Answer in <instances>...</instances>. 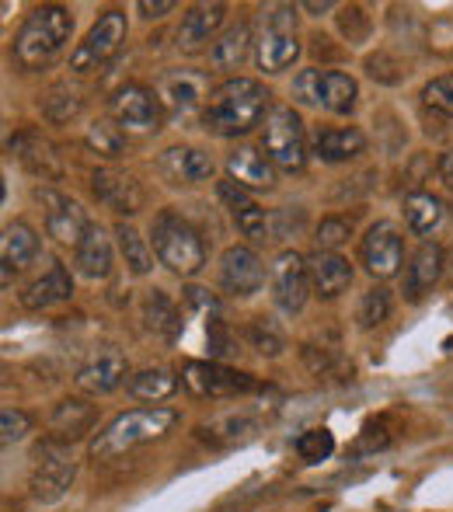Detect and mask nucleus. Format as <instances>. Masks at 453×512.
<instances>
[{"instance_id":"obj_13","label":"nucleus","mask_w":453,"mask_h":512,"mask_svg":"<svg viewBox=\"0 0 453 512\" xmlns=\"http://www.w3.org/2000/svg\"><path fill=\"white\" fill-rule=\"evenodd\" d=\"M109 112L122 129H136V133H157L164 122V105L143 84H122L109 98Z\"/></svg>"},{"instance_id":"obj_48","label":"nucleus","mask_w":453,"mask_h":512,"mask_svg":"<svg viewBox=\"0 0 453 512\" xmlns=\"http://www.w3.org/2000/svg\"><path fill=\"white\" fill-rule=\"evenodd\" d=\"M32 432V418L25 415L21 408H11L7 405L4 411H0V439H4L7 446L11 443H21V439Z\"/></svg>"},{"instance_id":"obj_49","label":"nucleus","mask_w":453,"mask_h":512,"mask_svg":"<svg viewBox=\"0 0 453 512\" xmlns=\"http://www.w3.org/2000/svg\"><path fill=\"white\" fill-rule=\"evenodd\" d=\"M293 206H283V209H272V237H290V230L297 234L300 227H304V209H297V213L290 216Z\"/></svg>"},{"instance_id":"obj_36","label":"nucleus","mask_w":453,"mask_h":512,"mask_svg":"<svg viewBox=\"0 0 453 512\" xmlns=\"http://www.w3.org/2000/svg\"><path fill=\"white\" fill-rule=\"evenodd\" d=\"M49 425H53V432L60 439H74V436H81V432H88L91 425H95V408H91L88 401H81V398H67V401H60V405L53 408Z\"/></svg>"},{"instance_id":"obj_26","label":"nucleus","mask_w":453,"mask_h":512,"mask_svg":"<svg viewBox=\"0 0 453 512\" xmlns=\"http://www.w3.org/2000/svg\"><path fill=\"white\" fill-rule=\"evenodd\" d=\"M112 262H115L112 237L105 234L102 223H91V227L84 230L81 244L74 248V269L81 272L84 279L98 283V279H109L112 276Z\"/></svg>"},{"instance_id":"obj_37","label":"nucleus","mask_w":453,"mask_h":512,"mask_svg":"<svg viewBox=\"0 0 453 512\" xmlns=\"http://www.w3.org/2000/svg\"><path fill=\"white\" fill-rule=\"evenodd\" d=\"M39 108H42V115H46L49 122H70V119H77V115H81L84 98H81V91H77V88H70V81H56V84H49V88L42 91Z\"/></svg>"},{"instance_id":"obj_25","label":"nucleus","mask_w":453,"mask_h":512,"mask_svg":"<svg viewBox=\"0 0 453 512\" xmlns=\"http://www.w3.org/2000/svg\"><path fill=\"white\" fill-rule=\"evenodd\" d=\"M443 272H447V251L440 244H422L405 269V290H401L405 300L419 304L426 293H433V286L443 279Z\"/></svg>"},{"instance_id":"obj_16","label":"nucleus","mask_w":453,"mask_h":512,"mask_svg":"<svg viewBox=\"0 0 453 512\" xmlns=\"http://www.w3.org/2000/svg\"><path fill=\"white\" fill-rule=\"evenodd\" d=\"M265 286V269H262V258L255 255L251 248L244 244H234L220 255V290L230 293L237 300H248L255 293H262Z\"/></svg>"},{"instance_id":"obj_12","label":"nucleus","mask_w":453,"mask_h":512,"mask_svg":"<svg viewBox=\"0 0 453 512\" xmlns=\"http://www.w3.org/2000/svg\"><path fill=\"white\" fill-rule=\"evenodd\" d=\"M359 262L373 279H391L405 265V237L394 223L380 220L366 230V237L359 241Z\"/></svg>"},{"instance_id":"obj_6","label":"nucleus","mask_w":453,"mask_h":512,"mask_svg":"<svg viewBox=\"0 0 453 512\" xmlns=\"http://www.w3.org/2000/svg\"><path fill=\"white\" fill-rule=\"evenodd\" d=\"M126 35H129L126 11H119V7L102 11L95 25L88 28V35H84L74 53H70V70H74V74H98V70H105L115 56H119Z\"/></svg>"},{"instance_id":"obj_42","label":"nucleus","mask_w":453,"mask_h":512,"mask_svg":"<svg viewBox=\"0 0 453 512\" xmlns=\"http://www.w3.org/2000/svg\"><path fill=\"white\" fill-rule=\"evenodd\" d=\"M300 359H304V366L314 373V377H332V373L345 370L342 363V352H339V342L335 345H325V342H304V349H300Z\"/></svg>"},{"instance_id":"obj_33","label":"nucleus","mask_w":453,"mask_h":512,"mask_svg":"<svg viewBox=\"0 0 453 512\" xmlns=\"http://www.w3.org/2000/svg\"><path fill=\"white\" fill-rule=\"evenodd\" d=\"M405 223L412 234L419 237H429L436 234V230L443 227V220H447V206H443L440 196H433V192H412V196H405Z\"/></svg>"},{"instance_id":"obj_50","label":"nucleus","mask_w":453,"mask_h":512,"mask_svg":"<svg viewBox=\"0 0 453 512\" xmlns=\"http://www.w3.org/2000/svg\"><path fill=\"white\" fill-rule=\"evenodd\" d=\"M185 304L192 310H203L210 317H220V300L210 290H203V286H185Z\"/></svg>"},{"instance_id":"obj_29","label":"nucleus","mask_w":453,"mask_h":512,"mask_svg":"<svg viewBox=\"0 0 453 512\" xmlns=\"http://www.w3.org/2000/svg\"><path fill=\"white\" fill-rule=\"evenodd\" d=\"M74 297V276H70L67 265L53 262L46 276H39L25 293H21V304L28 310H49L56 304H67Z\"/></svg>"},{"instance_id":"obj_14","label":"nucleus","mask_w":453,"mask_h":512,"mask_svg":"<svg viewBox=\"0 0 453 512\" xmlns=\"http://www.w3.org/2000/svg\"><path fill=\"white\" fill-rule=\"evenodd\" d=\"M311 297V272H307V258L297 251H283L272 262V304L283 314H300Z\"/></svg>"},{"instance_id":"obj_19","label":"nucleus","mask_w":453,"mask_h":512,"mask_svg":"<svg viewBox=\"0 0 453 512\" xmlns=\"http://www.w3.org/2000/svg\"><path fill=\"white\" fill-rule=\"evenodd\" d=\"M91 192H95L98 203L109 206L115 216H122V220L140 213V206H143L140 185H136V178L126 175V171L98 168L95 175H91Z\"/></svg>"},{"instance_id":"obj_21","label":"nucleus","mask_w":453,"mask_h":512,"mask_svg":"<svg viewBox=\"0 0 453 512\" xmlns=\"http://www.w3.org/2000/svg\"><path fill=\"white\" fill-rule=\"evenodd\" d=\"M157 168L171 185H203L213 182V175H217L213 157L199 147H168L161 154V161H157Z\"/></svg>"},{"instance_id":"obj_31","label":"nucleus","mask_w":453,"mask_h":512,"mask_svg":"<svg viewBox=\"0 0 453 512\" xmlns=\"http://www.w3.org/2000/svg\"><path fill=\"white\" fill-rule=\"evenodd\" d=\"M11 150L18 154V161L25 164L32 175L39 178H60V161H56L53 147L42 140L35 129H21V133L11 136Z\"/></svg>"},{"instance_id":"obj_8","label":"nucleus","mask_w":453,"mask_h":512,"mask_svg":"<svg viewBox=\"0 0 453 512\" xmlns=\"http://www.w3.org/2000/svg\"><path fill=\"white\" fill-rule=\"evenodd\" d=\"M293 98H297L300 105L321 108V112L349 115L359 102V84H356V77L342 74V70L311 67L297 74V81H293Z\"/></svg>"},{"instance_id":"obj_39","label":"nucleus","mask_w":453,"mask_h":512,"mask_svg":"<svg viewBox=\"0 0 453 512\" xmlns=\"http://www.w3.org/2000/svg\"><path fill=\"white\" fill-rule=\"evenodd\" d=\"M244 338H248V345L258 352V356L276 359V356H283V352H286V331L279 328L272 317H251Z\"/></svg>"},{"instance_id":"obj_28","label":"nucleus","mask_w":453,"mask_h":512,"mask_svg":"<svg viewBox=\"0 0 453 512\" xmlns=\"http://www.w3.org/2000/svg\"><path fill=\"white\" fill-rule=\"evenodd\" d=\"M251 46H255L251 42V25L248 21H237V25L224 28L217 35V42L210 46V67L217 74H234V70H241L248 63Z\"/></svg>"},{"instance_id":"obj_2","label":"nucleus","mask_w":453,"mask_h":512,"mask_svg":"<svg viewBox=\"0 0 453 512\" xmlns=\"http://www.w3.org/2000/svg\"><path fill=\"white\" fill-rule=\"evenodd\" d=\"M74 35V14L60 4H42L21 21L14 35V63L21 70H42L67 49Z\"/></svg>"},{"instance_id":"obj_20","label":"nucleus","mask_w":453,"mask_h":512,"mask_svg":"<svg viewBox=\"0 0 453 512\" xmlns=\"http://www.w3.org/2000/svg\"><path fill=\"white\" fill-rule=\"evenodd\" d=\"M224 18H227V4H192L182 14V25L175 32L178 49L182 53H199V49L213 46Z\"/></svg>"},{"instance_id":"obj_44","label":"nucleus","mask_w":453,"mask_h":512,"mask_svg":"<svg viewBox=\"0 0 453 512\" xmlns=\"http://www.w3.org/2000/svg\"><path fill=\"white\" fill-rule=\"evenodd\" d=\"M339 32H342V39L349 42V46H363V42L370 39V32H373V21H370V14H366V7H359V4L342 7Z\"/></svg>"},{"instance_id":"obj_9","label":"nucleus","mask_w":453,"mask_h":512,"mask_svg":"<svg viewBox=\"0 0 453 512\" xmlns=\"http://www.w3.org/2000/svg\"><path fill=\"white\" fill-rule=\"evenodd\" d=\"M74 478H77V460L67 446L53 443V439L42 443V446H35L32 474H28V495H32L39 506H53V502H60L63 495L70 492Z\"/></svg>"},{"instance_id":"obj_32","label":"nucleus","mask_w":453,"mask_h":512,"mask_svg":"<svg viewBox=\"0 0 453 512\" xmlns=\"http://www.w3.org/2000/svg\"><path fill=\"white\" fill-rule=\"evenodd\" d=\"M143 324L164 342H178V335H182V314L164 290H150L143 297Z\"/></svg>"},{"instance_id":"obj_54","label":"nucleus","mask_w":453,"mask_h":512,"mask_svg":"<svg viewBox=\"0 0 453 512\" xmlns=\"http://www.w3.org/2000/svg\"><path fill=\"white\" fill-rule=\"evenodd\" d=\"M447 276L453 279V251H450V255H447Z\"/></svg>"},{"instance_id":"obj_41","label":"nucleus","mask_w":453,"mask_h":512,"mask_svg":"<svg viewBox=\"0 0 453 512\" xmlns=\"http://www.w3.org/2000/svg\"><path fill=\"white\" fill-rule=\"evenodd\" d=\"M363 70H366V77H370V81L384 84V88H398V84L408 77V67L394 53H387V49H377V53L366 56Z\"/></svg>"},{"instance_id":"obj_24","label":"nucleus","mask_w":453,"mask_h":512,"mask_svg":"<svg viewBox=\"0 0 453 512\" xmlns=\"http://www.w3.org/2000/svg\"><path fill=\"white\" fill-rule=\"evenodd\" d=\"M307 272H311V290L321 300L342 297L352 286V276H356L349 258H342L339 251H314V255H307Z\"/></svg>"},{"instance_id":"obj_51","label":"nucleus","mask_w":453,"mask_h":512,"mask_svg":"<svg viewBox=\"0 0 453 512\" xmlns=\"http://www.w3.org/2000/svg\"><path fill=\"white\" fill-rule=\"evenodd\" d=\"M175 7H178L175 0H140V4H136V11H140V18L154 21V18H164V14H171Z\"/></svg>"},{"instance_id":"obj_1","label":"nucleus","mask_w":453,"mask_h":512,"mask_svg":"<svg viewBox=\"0 0 453 512\" xmlns=\"http://www.w3.org/2000/svg\"><path fill=\"white\" fill-rule=\"evenodd\" d=\"M269 91L251 77H227L213 88L210 102L203 108V126L213 136H244L269 119Z\"/></svg>"},{"instance_id":"obj_18","label":"nucleus","mask_w":453,"mask_h":512,"mask_svg":"<svg viewBox=\"0 0 453 512\" xmlns=\"http://www.w3.org/2000/svg\"><path fill=\"white\" fill-rule=\"evenodd\" d=\"M217 196H220V203L230 209V216H234L237 230H241V234L248 237V241H255V244L269 241V234H272V213H265V209L248 196V189H241V185H234L227 178V182L217 185Z\"/></svg>"},{"instance_id":"obj_35","label":"nucleus","mask_w":453,"mask_h":512,"mask_svg":"<svg viewBox=\"0 0 453 512\" xmlns=\"http://www.w3.org/2000/svg\"><path fill=\"white\" fill-rule=\"evenodd\" d=\"M115 248H119L122 262L133 276H150L154 272V248L147 244V237L133 227V223L119 220L115 223Z\"/></svg>"},{"instance_id":"obj_17","label":"nucleus","mask_w":453,"mask_h":512,"mask_svg":"<svg viewBox=\"0 0 453 512\" xmlns=\"http://www.w3.org/2000/svg\"><path fill=\"white\" fill-rule=\"evenodd\" d=\"M129 380V363L126 352L119 345H102V349L91 352L88 363L77 370V387L84 394H112L115 387H122Z\"/></svg>"},{"instance_id":"obj_11","label":"nucleus","mask_w":453,"mask_h":512,"mask_svg":"<svg viewBox=\"0 0 453 512\" xmlns=\"http://www.w3.org/2000/svg\"><path fill=\"white\" fill-rule=\"evenodd\" d=\"M154 95L161 98L164 115L185 119V115H192L199 105L206 108L213 91H210V77L199 74V70H168V74L157 77Z\"/></svg>"},{"instance_id":"obj_30","label":"nucleus","mask_w":453,"mask_h":512,"mask_svg":"<svg viewBox=\"0 0 453 512\" xmlns=\"http://www.w3.org/2000/svg\"><path fill=\"white\" fill-rule=\"evenodd\" d=\"M255 429H258V418L244 408H234V411H224V415L210 418V422H203L196 432H199V439H206V443H213V446H234L255 436Z\"/></svg>"},{"instance_id":"obj_55","label":"nucleus","mask_w":453,"mask_h":512,"mask_svg":"<svg viewBox=\"0 0 453 512\" xmlns=\"http://www.w3.org/2000/svg\"><path fill=\"white\" fill-rule=\"evenodd\" d=\"M450 314H453V307H450Z\"/></svg>"},{"instance_id":"obj_52","label":"nucleus","mask_w":453,"mask_h":512,"mask_svg":"<svg viewBox=\"0 0 453 512\" xmlns=\"http://www.w3.org/2000/svg\"><path fill=\"white\" fill-rule=\"evenodd\" d=\"M436 175H440L443 189L453 192V150H447V154L440 157V164H436Z\"/></svg>"},{"instance_id":"obj_45","label":"nucleus","mask_w":453,"mask_h":512,"mask_svg":"<svg viewBox=\"0 0 453 512\" xmlns=\"http://www.w3.org/2000/svg\"><path fill=\"white\" fill-rule=\"evenodd\" d=\"M349 237H352V220H345V216H325V220L318 223V230H314V244H318V251L342 248Z\"/></svg>"},{"instance_id":"obj_34","label":"nucleus","mask_w":453,"mask_h":512,"mask_svg":"<svg viewBox=\"0 0 453 512\" xmlns=\"http://www.w3.org/2000/svg\"><path fill=\"white\" fill-rule=\"evenodd\" d=\"M175 391H178V377L168 366H147V370L129 373L126 380V394L136 401H154L157 405V401L171 398Z\"/></svg>"},{"instance_id":"obj_53","label":"nucleus","mask_w":453,"mask_h":512,"mask_svg":"<svg viewBox=\"0 0 453 512\" xmlns=\"http://www.w3.org/2000/svg\"><path fill=\"white\" fill-rule=\"evenodd\" d=\"M300 11H311V14H328V11H335V4L332 0H307V4H300Z\"/></svg>"},{"instance_id":"obj_15","label":"nucleus","mask_w":453,"mask_h":512,"mask_svg":"<svg viewBox=\"0 0 453 512\" xmlns=\"http://www.w3.org/2000/svg\"><path fill=\"white\" fill-rule=\"evenodd\" d=\"M35 199H39L42 209H46L49 237H53V241H60V244H70V248H77V244H81V237H84V230L91 227L84 206L77 203V199L56 192V189H35Z\"/></svg>"},{"instance_id":"obj_7","label":"nucleus","mask_w":453,"mask_h":512,"mask_svg":"<svg viewBox=\"0 0 453 512\" xmlns=\"http://www.w3.org/2000/svg\"><path fill=\"white\" fill-rule=\"evenodd\" d=\"M262 150L286 175H300L307 168V133L290 105H272L262 129Z\"/></svg>"},{"instance_id":"obj_23","label":"nucleus","mask_w":453,"mask_h":512,"mask_svg":"<svg viewBox=\"0 0 453 512\" xmlns=\"http://www.w3.org/2000/svg\"><path fill=\"white\" fill-rule=\"evenodd\" d=\"M366 150V133L356 126H318L311 133V154L325 164L356 161Z\"/></svg>"},{"instance_id":"obj_46","label":"nucleus","mask_w":453,"mask_h":512,"mask_svg":"<svg viewBox=\"0 0 453 512\" xmlns=\"http://www.w3.org/2000/svg\"><path fill=\"white\" fill-rule=\"evenodd\" d=\"M422 102L433 108V112H440V115H447V119H453V74L433 77V81L422 88Z\"/></svg>"},{"instance_id":"obj_27","label":"nucleus","mask_w":453,"mask_h":512,"mask_svg":"<svg viewBox=\"0 0 453 512\" xmlns=\"http://www.w3.org/2000/svg\"><path fill=\"white\" fill-rule=\"evenodd\" d=\"M39 255V234L28 227L25 220H14L4 227L0 237V262H4V286H11V276H18L21 269L35 262Z\"/></svg>"},{"instance_id":"obj_22","label":"nucleus","mask_w":453,"mask_h":512,"mask_svg":"<svg viewBox=\"0 0 453 512\" xmlns=\"http://www.w3.org/2000/svg\"><path fill=\"white\" fill-rule=\"evenodd\" d=\"M227 178L248 192H269L276 185V164L258 147H234L227 154Z\"/></svg>"},{"instance_id":"obj_43","label":"nucleus","mask_w":453,"mask_h":512,"mask_svg":"<svg viewBox=\"0 0 453 512\" xmlns=\"http://www.w3.org/2000/svg\"><path fill=\"white\" fill-rule=\"evenodd\" d=\"M297 453L300 460H307V464H321V460H328L335 453V436L332 429H307L304 436L297 439Z\"/></svg>"},{"instance_id":"obj_10","label":"nucleus","mask_w":453,"mask_h":512,"mask_svg":"<svg viewBox=\"0 0 453 512\" xmlns=\"http://www.w3.org/2000/svg\"><path fill=\"white\" fill-rule=\"evenodd\" d=\"M182 380L196 398H237V394L258 391L255 377H248L241 370H230L224 363H213V359H192V363H185Z\"/></svg>"},{"instance_id":"obj_47","label":"nucleus","mask_w":453,"mask_h":512,"mask_svg":"<svg viewBox=\"0 0 453 512\" xmlns=\"http://www.w3.org/2000/svg\"><path fill=\"white\" fill-rule=\"evenodd\" d=\"M206 345H210L213 363H224L227 356L237 352V338L230 335V328L220 321V317H210V324H206Z\"/></svg>"},{"instance_id":"obj_5","label":"nucleus","mask_w":453,"mask_h":512,"mask_svg":"<svg viewBox=\"0 0 453 512\" xmlns=\"http://www.w3.org/2000/svg\"><path fill=\"white\" fill-rule=\"evenodd\" d=\"M304 46L297 39V7L272 4L262 7V35L255 39V60L265 74H283L300 60Z\"/></svg>"},{"instance_id":"obj_4","label":"nucleus","mask_w":453,"mask_h":512,"mask_svg":"<svg viewBox=\"0 0 453 512\" xmlns=\"http://www.w3.org/2000/svg\"><path fill=\"white\" fill-rule=\"evenodd\" d=\"M150 248H154L157 262L171 269L175 276L189 279L203 272L206 265V241L182 213L175 209H161L150 223Z\"/></svg>"},{"instance_id":"obj_38","label":"nucleus","mask_w":453,"mask_h":512,"mask_svg":"<svg viewBox=\"0 0 453 512\" xmlns=\"http://www.w3.org/2000/svg\"><path fill=\"white\" fill-rule=\"evenodd\" d=\"M84 143H88L98 157L115 161V157L126 154V129H122L115 119H95L88 126V133H84Z\"/></svg>"},{"instance_id":"obj_3","label":"nucleus","mask_w":453,"mask_h":512,"mask_svg":"<svg viewBox=\"0 0 453 512\" xmlns=\"http://www.w3.org/2000/svg\"><path fill=\"white\" fill-rule=\"evenodd\" d=\"M178 425V411L175 408H133L115 415L105 429H98V436L91 439V457L95 460H112L122 453L136 450L143 443H154V439L168 436Z\"/></svg>"},{"instance_id":"obj_40","label":"nucleus","mask_w":453,"mask_h":512,"mask_svg":"<svg viewBox=\"0 0 453 512\" xmlns=\"http://www.w3.org/2000/svg\"><path fill=\"white\" fill-rule=\"evenodd\" d=\"M391 310H394V297H391V290L387 286H370V290L359 297V307H356V324L363 331H370V328H380V324L391 317Z\"/></svg>"}]
</instances>
